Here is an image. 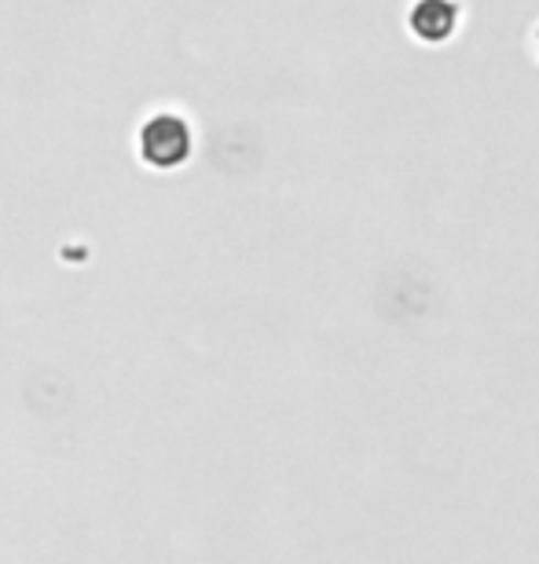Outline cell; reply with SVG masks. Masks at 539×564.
Instances as JSON below:
<instances>
[{
	"label": "cell",
	"instance_id": "6da1fadb",
	"mask_svg": "<svg viewBox=\"0 0 539 564\" xmlns=\"http://www.w3.org/2000/svg\"><path fill=\"white\" fill-rule=\"evenodd\" d=\"M140 158L151 169H176L191 158V129L176 115H154L140 129Z\"/></svg>",
	"mask_w": 539,
	"mask_h": 564
},
{
	"label": "cell",
	"instance_id": "7a4b0ae2",
	"mask_svg": "<svg viewBox=\"0 0 539 564\" xmlns=\"http://www.w3.org/2000/svg\"><path fill=\"white\" fill-rule=\"evenodd\" d=\"M411 33L425 44H441L459 26V8L455 0H414L411 8Z\"/></svg>",
	"mask_w": 539,
	"mask_h": 564
},
{
	"label": "cell",
	"instance_id": "3957f363",
	"mask_svg": "<svg viewBox=\"0 0 539 564\" xmlns=\"http://www.w3.org/2000/svg\"><path fill=\"white\" fill-rule=\"evenodd\" d=\"M536 52H539V30H536Z\"/></svg>",
	"mask_w": 539,
	"mask_h": 564
}]
</instances>
